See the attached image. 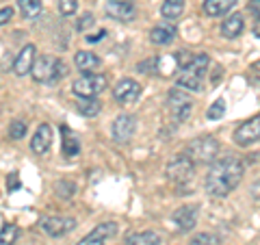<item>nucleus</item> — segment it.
Instances as JSON below:
<instances>
[{
  "instance_id": "30",
  "label": "nucleus",
  "mask_w": 260,
  "mask_h": 245,
  "mask_svg": "<svg viewBox=\"0 0 260 245\" xmlns=\"http://www.w3.org/2000/svg\"><path fill=\"white\" fill-rule=\"evenodd\" d=\"M76 9H78V0H59L61 15H74Z\"/></svg>"
},
{
  "instance_id": "16",
  "label": "nucleus",
  "mask_w": 260,
  "mask_h": 245,
  "mask_svg": "<svg viewBox=\"0 0 260 245\" xmlns=\"http://www.w3.org/2000/svg\"><path fill=\"white\" fill-rule=\"evenodd\" d=\"M74 63H76V68L83 72V74H95L98 70H100V56L93 54V52H87V50H78L76 56H74Z\"/></svg>"
},
{
  "instance_id": "8",
  "label": "nucleus",
  "mask_w": 260,
  "mask_h": 245,
  "mask_svg": "<svg viewBox=\"0 0 260 245\" xmlns=\"http://www.w3.org/2000/svg\"><path fill=\"white\" fill-rule=\"evenodd\" d=\"M260 137V117L254 115L251 119L243 121V124L234 130V143L241 145V148H249L251 143H256Z\"/></svg>"
},
{
  "instance_id": "2",
  "label": "nucleus",
  "mask_w": 260,
  "mask_h": 245,
  "mask_svg": "<svg viewBox=\"0 0 260 245\" xmlns=\"http://www.w3.org/2000/svg\"><path fill=\"white\" fill-rule=\"evenodd\" d=\"M30 74L35 78V83H44V85H54L68 74V68L61 59H56L52 54H46V56H39L35 59L30 68Z\"/></svg>"
},
{
  "instance_id": "20",
  "label": "nucleus",
  "mask_w": 260,
  "mask_h": 245,
  "mask_svg": "<svg viewBox=\"0 0 260 245\" xmlns=\"http://www.w3.org/2000/svg\"><path fill=\"white\" fill-rule=\"evenodd\" d=\"M176 37V28L174 26H154L150 30V42L154 46H167L172 44Z\"/></svg>"
},
{
  "instance_id": "22",
  "label": "nucleus",
  "mask_w": 260,
  "mask_h": 245,
  "mask_svg": "<svg viewBox=\"0 0 260 245\" xmlns=\"http://www.w3.org/2000/svg\"><path fill=\"white\" fill-rule=\"evenodd\" d=\"M76 111L85 117H95L102 111V102L98 98H80L76 102Z\"/></svg>"
},
{
  "instance_id": "35",
  "label": "nucleus",
  "mask_w": 260,
  "mask_h": 245,
  "mask_svg": "<svg viewBox=\"0 0 260 245\" xmlns=\"http://www.w3.org/2000/svg\"><path fill=\"white\" fill-rule=\"evenodd\" d=\"M78 245H104L102 239H95V236H85L83 241H80Z\"/></svg>"
},
{
  "instance_id": "3",
  "label": "nucleus",
  "mask_w": 260,
  "mask_h": 245,
  "mask_svg": "<svg viewBox=\"0 0 260 245\" xmlns=\"http://www.w3.org/2000/svg\"><path fill=\"white\" fill-rule=\"evenodd\" d=\"M208 63H210V59L206 54L191 56V61L180 70V76H178V87H180V89H189V91H193V94L202 91V80H204L206 72H208Z\"/></svg>"
},
{
  "instance_id": "28",
  "label": "nucleus",
  "mask_w": 260,
  "mask_h": 245,
  "mask_svg": "<svg viewBox=\"0 0 260 245\" xmlns=\"http://www.w3.org/2000/svg\"><path fill=\"white\" fill-rule=\"evenodd\" d=\"M26 130H28V126H26V121H20V119H15V121H11L9 124V139H24L26 137Z\"/></svg>"
},
{
  "instance_id": "36",
  "label": "nucleus",
  "mask_w": 260,
  "mask_h": 245,
  "mask_svg": "<svg viewBox=\"0 0 260 245\" xmlns=\"http://www.w3.org/2000/svg\"><path fill=\"white\" fill-rule=\"evenodd\" d=\"M258 5H260V0H249V11L254 15L256 22H258Z\"/></svg>"
},
{
  "instance_id": "15",
  "label": "nucleus",
  "mask_w": 260,
  "mask_h": 245,
  "mask_svg": "<svg viewBox=\"0 0 260 245\" xmlns=\"http://www.w3.org/2000/svg\"><path fill=\"white\" fill-rule=\"evenodd\" d=\"M52 145V128L48 124H39L35 130V137L30 139V150L35 154H46Z\"/></svg>"
},
{
  "instance_id": "37",
  "label": "nucleus",
  "mask_w": 260,
  "mask_h": 245,
  "mask_svg": "<svg viewBox=\"0 0 260 245\" xmlns=\"http://www.w3.org/2000/svg\"><path fill=\"white\" fill-rule=\"evenodd\" d=\"M104 35H107V30L102 28L100 33H98V35H89V37H87V42H100V39H102Z\"/></svg>"
},
{
  "instance_id": "10",
  "label": "nucleus",
  "mask_w": 260,
  "mask_h": 245,
  "mask_svg": "<svg viewBox=\"0 0 260 245\" xmlns=\"http://www.w3.org/2000/svg\"><path fill=\"white\" fill-rule=\"evenodd\" d=\"M76 228V219L74 217H46L42 219V230L48 234V236H65L68 232H72Z\"/></svg>"
},
{
  "instance_id": "4",
  "label": "nucleus",
  "mask_w": 260,
  "mask_h": 245,
  "mask_svg": "<svg viewBox=\"0 0 260 245\" xmlns=\"http://www.w3.org/2000/svg\"><path fill=\"white\" fill-rule=\"evenodd\" d=\"M217 152H219V141L215 137H198L193 139L186 148V157H189L195 165H206V163H213L217 159Z\"/></svg>"
},
{
  "instance_id": "1",
  "label": "nucleus",
  "mask_w": 260,
  "mask_h": 245,
  "mask_svg": "<svg viewBox=\"0 0 260 245\" xmlns=\"http://www.w3.org/2000/svg\"><path fill=\"white\" fill-rule=\"evenodd\" d=\"M243 174H245V165L237 157L217 161L206 174V191L215 198H225L241 185Z\"/></svg>"
},
{
  "instance_id": "9",
  "label": "nucleus",
  "mask_w": 260,
  "mask_h": 245,
  "mask_svg": "<svg viewBox=\"0 0 260 245\" xmlns=\"http://www.w3.org/2000/svg\"><path fill=\"white\" fill-rule=\"evenodd\" d=\"M141 96V85L133 78H121L119 83L113 87V100L119 104H133L139 100Z\"/></svg>"
},
{
  "instance_id": "11",
  "label": "nucleus",
  "mask_w": 260,
  "mask_h": 245,
  "mask_svg": "<svg viewBox=\"0 0 260 245\" xmlns=\"http://www.w3.org/2000/svg\"><path fill=\"white\" fill-rule=\"evenodd\" d=\"M137 133V119L133 115H117L111 126V135L117 143H128Z\"/></svg>"
},
{
  "instance_id": "19",
  "label": "nucleus",
  "mask_w": 260,
  "mask_h": 245,
  "mask_svg": "<svg viewBox=\"0 0 260 245\" xmlns=\"http://www.w3.org/2000/svg\"><path fill=\"white\" fill-rule=\"evenodd\" d=\"M243 26H245V22H243V15L241 13H232L230 18H225L223 24H221V35L225 39H234L239 37L243 33Z\"/></svg>"
},
{
  "instance_id": "32",
  "label": "nucleus",
  "mask_w": 260,
  "mask_h": 245,
  "mask_svg": "<svg viewBox=\"0 0 260 245\" xmlns=\"http://www.w3.org/2000/svg\"><path fill=\"white\" fill-rule=\"evenodd\" d=\"M91 24H93V15H91V13H85L83 18L78 20L76 28H78V30H85V28H89V26H91Z\"/></svg>"
},
{
  "instance_id": "7",
  "label": "nucleus",
  "mask_w": 260,
  "mask_h": 245,
  "mask_svg": "<svg viewBox=\"0 0 260 245\" xmlns=\"http://www.w3.org/2000/svg\"><path fill=\"white\" fill-rule=\"evenodd\" d=\"M167 104H169V111H172V117L178 124L189 119L191 111H193V100L184 94V89H174L167 98Z\"/></svg>"
},
{
  "instance_id": "29",
  "label": "nucleus",
  "mask_w": 260,
  "mask_h": 245,
  "mask_svg": "<svg viewBox=\"0 0 260 245\" xmlns=\"http://www.w3.org/2000/svg\"><path fill=\"white\" fill-rule=\"evenodd\" d=\"M191 245H219V239L215 234H210V232H202L198 236H193Z\"/></svg>"
},
{
  "instance_id": "21",
  "label": "nucleus",
  "mask_w": 260,
  "mask_h": 245,
  "mask_svg": "<svg viewBox=\"0 0 260 245\" xmlns=\"http://www.w3.org/2000/svg\"><path fill=\"white\" fill-rule=\"evenodd\" d=\"M124 245H160V236L152 230H145V232H135V234H128Z\"/></svg>"
},
{
  "instance_id": "12",
  "label": "nucleus",
  "mask_w": 260,
  "mask_h": 245,
  "mask_svg": "<svg viewBox=\"0 0 260 245\" xmlns=\"http://www.w3.org/2000/svg\"><path fill=\"white\" fill-rule=\"evenodd\" d=\"M104 11H107L109 18L119 20V22H130L137 15V9L130 0H107Z\"/></svg>"
},
{
  "instance_id": "13",
  "label": "nucleus",
  "mask_w": 260,
  "mask_h": 245,
  "mask_svg": "<svg viewBox=\"0 0 260 245\" xmlns=\"http://www.w3.org/2000/svg\"><path fill=\"white\" fill-rule=\"evenodd\" d=\"M35 46L28 44V46H24L22 50L18 52V56H15V61H13V74L15 76H26L30 68H32V63H35L37 59V54H35Z\"/></svg>"
},
{
  "instance_id": "17",
  "label": "nucleus",
  "mask_w": 260,
  "mask_h": 245,
  "mask_svg": "<svg viewBox=\"0 0 260 245\" xmlns=\"http://www.w3.org/2000/svg\"><path fill=\"white\" fill-rule=\"evenodd\" d=\"M234 5H237V0H204L202 11H204L208 18H219V15L230 13Z\"/></svg>"
},
{
  "instance_id": "6",
  "label": "nucleus",
  "mask_w": 260,
  "mask_h": 245,
  "mask_svg": "<svg viewBox=\"0 0 260 245\" xmlns=\"http://www.w3.org/2000/svg\"><path fill=\"white\" fill-rule=\"evenodd\" d=\"M107 89V76L104 74H83L80 78L74 80L72 91L78 98H95L98 94H102Z\"/></svg>"
},
{
  "instance_id": "31",
  "label": "nucleus",
  "mask_w": 260,
  "mask_h": 245,
  "mask_svg": "<svg viewBox=\"0 0 260 245\" xmlns=\"http://www.w3.org/2000/svg\"><path fill=\"white\" fill-rule=\"evenodd\" d=\"M74 189H76V187L72 185V182H61V185H56V193L63 195V198H72V195H74Z\"/></svg>"
},
{
  "instance_id": "24",
  "label": "nucleus",
  "mask_w": 260,
  "mask_h": 245,
  "mask_svg": "<svg viewBox=\"0 0 260 245\" xmlns=\"http://www.w3.org/2000/svg\"><path fill=\"white\" fill-rule=\"evenodd\" d=\"M18 7L26 20H37L42 15V0H18Z\"/></svg>"
},
{
  "instance_id": "33",
  "label": "nucleus",
  "mask_w": 260,
  "mask_h": 245,
  "mask_svg": "<svg viewBox=\"0 0 260 245\" xmlns=\"http://www.w3.org/2000/svg\"><path fill=\"white\" fill-rule=\"evenodd\" d=\"M7 189L9 191H18L20 189V178H18V174H9V178H7Z\"/></svg>"
},
{
  "instance_id": "27",
  "label": "nucleus",
  "mask_w": 260,
  "mask_h": 245,
  "mask_svg": "<svg viewBox=\"0 0 260 245\" xmlns=\"http://www.w3.org/2000/svg\"><path fill=\"white\" fill-rule=\"evenodd\" d=\"M225 115V100H215L213 104H210V109H208V113H206V117L210 119V121H217V119H221Z\"/></svg>"
},
{
  "instance_id": "5",
  "label": "nucleus",
  "mask_w": 260,
  "mask_h": 245,
  "mask_svg": "<svg viewBox=\"0 0 260 245\" xmlns=\"http://www.w3.org/2000/svg\"><path fill=\"white\" fill-rule=\"evenodd\" d=\"M167 178L176 185H186L189 180H193V174H195V163L186 157V154H176V157L167 163V169H165Z\"/></svg>"
},
{
  "instance_id": "18",
  "label": "nucleus",
  "mask_w": 260,
  "mask_h": 245,
  "mask_svg": "<svg viewBox=\"0 0 260 245\" xmlns=\"http://www.w3.org/2000/svg\"><path fill=\"white\" fill-rule=\"evenodd\" d=\"M61 133H63V141H61L63 157H68V159L78 157V152H80V141H78V137L72 133L68 126H61Z\"/></svg>"
},
{
  "instance_id": "25",
  "label": "nucleus",
  "mask_w": 260,
  "mask_h": 245,
  "mask_svg": "<svg viewBox=\"0 0 260 245\" xmlns=\"http://www.w3.org/2000/svg\"><path fill=\"white\" fill-rule=\"evenodd\" d=\"M117 234V224L115 222H107V224H100L95 230L89 232V236H95V239H113Z\"/></svg>"
},
{
  "instance_id": "23",
  "label": "nucleus",
  "mask_w": 260,
  "mask_h": 245,
  "mask_svg": "<svg viewBox=\"0 0 260 245\" xmlns=\"http://www.w3.org/2000/svg\"><path fill=\"white\" fill-rule=\"evenodd\" d=\"M184 11V0H165L160 7V13H162V18L165 20H178L182 15Z\"/></svg>"
},
{
  "instance_id": "26",
  "label": "nucleus",
  "mask_w": 260,
  "mask_h": 245,
  "mask_svg": "<svg viewBox=\"0 0 260 245\" xmlns=\"http://www.w3.org/2000/svg\"><path fill=\"white\" fill-rule=\"evenodd\" d=\"M18 236H20V228L13 224H7V226H3V230H0V245H13L18 241Z\"/></svg>"
},
{
  "instance_id": "14",
  "label": "nucleus",
  "mask_w": 260,
  "mask_h": 245,
  "mask_svg": "<svg viewBox=\"0 0 260 245\" xmlns=\"http://www.w3.org/2000/svg\"><path fill=\"white\" fill-rule=\"evenodd\" d=\"M174 224L178 226L180 232H191L198 226V206H182L172 215Z\"/></svg>"
},
{
  "instance_id": "34",
  "label": "nucleus",
  "mask_w": 260,
  "mask_h": 245,
  "mask_svg": "<svg viewBox=\"0 0 260 245\" xmlns=\"http://www.w3.org/2000/svg\"><path fill=\"white\" fill-rule=\"evenodd\" d=\"M11 18H13V7H5V9H0V26H3V24H9Z\"/></svg>"
}]
</instances>
